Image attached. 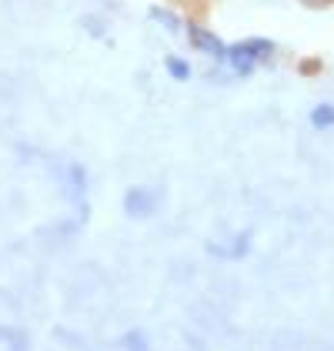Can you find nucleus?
<instances>
[{"label":"nucleus","mask_w":334,"mask_h":351,"mask_svg":"<svg viewBox=\"0 0 334 351\" xmlns=\"http://www.w3.org/2000/svg\"><path fill=\"white\" fill-rule=\"evenodd\" d=\"M167 71H170L177 81H184V77L191 74V71H188V64H184V60H177V57H167Z\"/></svg>","instance_id":"4"},{"label":"nucleus","mask_w":334,"mask_h":351,"mask_svg":"<svg viewBox=\"0 0 334 351\" xmlns=\"http://www.w3.org/2000/svg\"><path fill=\"white\" fill-rule=\"evenodd\" d=\"M311 121H314L318 128H331V124H334V108H331V104H321V108H314Z\"/></svg>","instance_id":"3"},{"label":"nucleus","mask_w":334,"mask_h":351,"mask_svg":"<svg viewBox=\"0 0 334 351\" xmlns=\"http://www.w3.org/2000/svg\"><path fill=\"white\" fill-rule=\"evenodd\" d=\"M321 67H324V64H321V57H305L298 71H301V74H307V77H311V74H318Z\"/></svg>","instance_id":"5"},{"label":"nucleus","mask_w":334,"mask_h":351,"mask_svg":"<svg viewBox=\"0 0 334 351\" xmlns=\"http://www.w3.org/2000/svg\"><path fill=\"white\" fill-rule=\"evenodd\" d=\"M271 51H274L271 40H264V37H250V40H241V44L231 47V60H234V67H237L241 74H248L250 64H254L257 57H271Z\"/></svg>","instance_id":"1"},{"label":"nucleus","mask_w":334,"mask_h":351,"mask_svg":"<svg viewBox=\"0 0 334 351\" xmlns=\"http://www.w3.org/2000/svg\"><path fill=\"white\" fill-rule=\"evenodd\" d=\"M188 34H191V40H194L201 51H207V54L214 57H227V51H224V44L214 37V34H207L204 27H194V24H188Z\"/></svg>","instance_id":"2"}]
</instances>
